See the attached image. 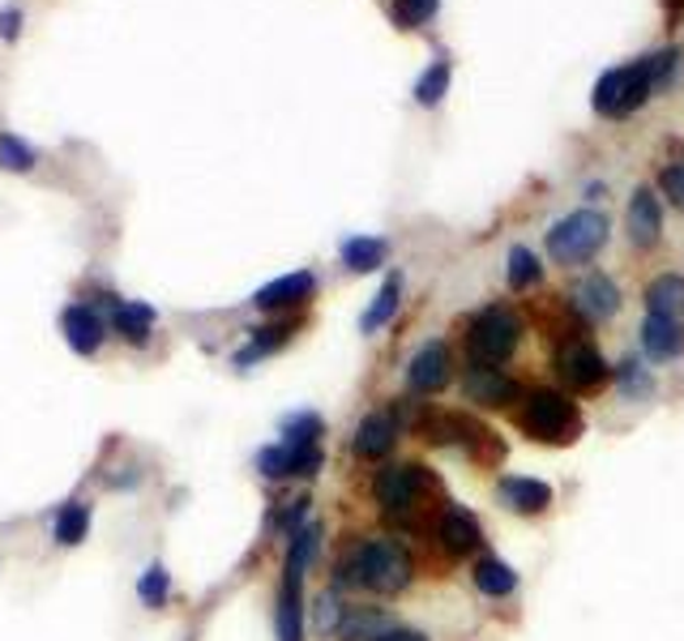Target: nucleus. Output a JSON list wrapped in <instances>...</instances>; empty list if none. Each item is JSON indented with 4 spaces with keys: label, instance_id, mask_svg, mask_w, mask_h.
I'll return each mask as SVG.
<instances>
[{
    "label": "nucleus",
    "instance_id": "9d476101",
    "mask_svg": "<svg viewBox=\"0 0 684 641\" xmlns=\"http://www.w3.org/2000/svg\"><path fill=\"white\" fill-rule=\"evenodd\" d=\"M313 291H317V274H313V270H295V274H283V279L265 283V287L253 295V304H257L261 313H283V308L308 304Z\"/></svg>",
    "mask_w": 684,
    "mask_h": 641
},
{
    "label": "nucleus",
    "instance_id": "4468645a",
    "mask_svg": "<svg viewBox=\"0 0 684 641\" xmlns=\"http://www.w3.org/2000/svg\"><path fill=\"white\" fill-rule=\"evenodd\" d=\"M61 329H65V343L69 351L77 355H95L103 347V320L91 304H69L61 313Z\"/></svg>",
    "mask_w": 684,
    "mask_h": 641
},
{
    "label": "nucleus",
    "instance_id": "a878e982",
    "mask_svg": "<svg viewBox=\"0 0 684 641\" xmlns=\"http://www.w3.org/2000/svg\"><path fill=\"white\" fill-rule=\"evenodd\" d=\"M292 334H295V325H265V329H253V343H249L244 351H235V368H249V364L261 359V355L278 351Z\"/></svg>",
    "mask_w": 684,
    "mask_h": 641
},
{
    "label": "nucleus",
    "instance_id": "f257e3e1",
    "mask_svg": "<svg viewBox=\"0 0 684 641\" xmlns=\"http://www.w3.org/2000/svg\"><path fill=\"white\" fill-rule=\"evenodd\" d=\"M411 556L398 539H364L338 560V586H359L372 595H398L411 586Z\"/></svg>",
    "mask_w": 684,
    "mask_h": 641
},
{
    "label": "nucleus",
    "instance_id": "72a5a7b5",
    "mask_svg": "<svg viewBox=\"0 0 684 641\" xmlns=\"http://www.w3.org/2000/svg\"><path fill=\"white\" fill-rule=\"evenodd\" d=\"M432 13H436V0H398V4H393L398 27H420Z\"/></svg>",
    "mask_w": 684,
    "mask_h": 641
},
{
    "label": "nucleus",
    "instance_id": "6e6552de",
    "mask_svg": "<svg viewBox=\"0 0 684 641\" xmlns=\"http://www.w3.org/2000/svg\"><path fill=\"white\" fill-rule=\"evenodd\" d=\"M257 471L265 480H292V475H317L322 471V445H265L257 453Z\"/></svg>",
    "mask_w": 684,
    "mask_h": 641
},
{
    "label": "nucleus",
    "instance_id": "9b49d317",
    "mask_svg": "<svg viewBox=\"0 0 684 641\" xmlns=\"http://www.w3.org/2000/svg\"><path fill=\"white\" fill-rule=\"evenodd\" d=\"M450 377H454V359H450V347H445V343H428V347H420V355L411 359V372H407L411 389H420V393L445 389Z\"/></svg>",
    "mask_w": 684,
    "mask_h": 641
},
{
    "label": "nucleus",
    "instance_id": "2eb2a0df",
    "mask_svg": "<svg viewBox=\"0 0 684 641\" xmlns=\"http://www.w3.org/2000/svg\"><path fill=\"white\" fill-rule=\"evenodd\" d=\"M642 351L651 355L654 364H667V359L684 355V320L646 313V320H642Z\"/></svg>",
    "mask_w": 684,
    "mask_h": 641
},
{
    "label": "nucleus",
    "instance_id": "7ed1b4c3",
    "mask_svg": "<svg viewBox=\"0 0 684 641\" xmlns=\"http://www.w3.org/2000/svg\"><path fill=\"white\" fill-rule=\"evenodd\" d=\"M518 343H522V320L514 317L509 308L492 304V308H484L480 317L471 320V329H466L471 368H496V364H505L509 355L518 351Z\"/></svg>",
    "mask_w": 684,
    "mask_h": 641
},
{
    "label": "nucleus",
    "instance_id": "cd10ccee",
    "mask_svg": "<svg viewBox=\"0 0 684 641\" xmlns=\"http://www.w3.org/2000/svg\"><path fill=\"white\" fill-rule=\"evenodd\" d=\"M544 279V265H539V256L530 253V249H509V287L514 291H526L535 287Z\"/></svg>",
    "mask_w": 684,
    "mask_h": 641
},
{
    "label": "nucleus",
    "instance_id": "5701e85b",
    "mask_svg": "<svg viewBox=\"0 0 684 641\" xmlns=\"http://www.w3.org/2000/svg\"><path fill=\"white\" fill-rule=\"evenodd\" d=\"M52 535H56V544L61 547H77L86 535H91V505L86 501H69L61 505L56 513V526H52Z\"/></svg>",
    "mask_w": 684,
    "mask_h": 641
},
{
    "label": "nucleus",
    "instance_id": "f03ea898",
    "mask_svg": "<svg viewBox=\"0 0 684 641\" xmlns=\"http://www.w3.org/2000/svg\"><path fill=\"white\" fill-rule=\"evenodd\" d=\"M518 428L530 441H544V445H573L582 437V416H578V407L565 393H556V389H530L522 398Z\"/></svg>",
    "mask_w": 684,
    "mask_h": 641
},
{
    "label": "nucleus",
    "instance_id": "1a4fd4ad",
    "mask_svg": "<svg viewBox=\"0 0 684 641\" xmlns=\"http://www.w3.org/2000/svg\"><path fill=\"white\" fill-rule=\"evenodd\" d=\"M569 300H573V308L582 313V317L590 320V325H599V320H612L620 308V291L617 283L608 279V274H582L578 283H573V291H569Z\"/></svg>",
    "mask_w": 684,
    "mask_h": 641
},
{
    "label": "nucleus",
    "instance_id": "58836bf2",
    "mask_svg": "<svg viewBox=\"0 0 684 641\" xmlns=\"http://www.w3.org/2000/svg\"><path fill=\"white\" fill-rule=\"evenodd\" d=\"M667 9H672V18H681V13H684V0H667Z\"/></svg>",
    "mask_w": 684,
    "mask_h": 641
},
{
    "label": "nucleus",
    "instance_id": "f8f14e48",
    "mask_svg": "<svg viewBox=\"0 0 684 641\" xmlns=\"http://www.w3.org/2000/svg\"><path fill=\"white\" fill-rule=\"evenodd\" d=\"M436 539L441 547L450 551V556H471L475 547H480V517L471 509H462V505H450V509L441 513V522H436Z\"/></svg>",
    "mask_w": 684,
    "mask_h": 641
},
{
    "label": "nucleus",
    "instance_id": "0eeeda50",
    "mask_svg": "<svg viewBox=\"0 0 684 641\" xmlns=\"http://www.w3.org/2000/svg\"><path fill=\"white\" fill-rule=\"evenodd\" d=\"M556 377L569 385V389H599L608 381V359L590 347L587 338H565L553 355Z\"/></svg>",
    "mask_w": 684,
    "mask_h": 641
},
{
    "label": "nucleus",
    "instance_id": "bb28decb",
    "mask_svg": "<svg viewBox=\"0 0 684 641\" xmlns=\"http://www.w3.org/2000/svg\"><path fill=\"white\" fill-rule=\"evenodd\" d=\"M39 162V150L31 141H22L18 133H0V167L4 171H31Z\"/></svg>",
    "mask_w": 684,
    "mask_h": 641
},
{
    "label": "nucleus",
    "instance_id": "39448f33",
    "mask_svg": "<svg viewBox=\"0 0 684 641\" xmlns=\"http://www.w3.org/2000/svg\"><path fill=\"white\" fill-rule=\"evenodd\" d=\"M608 244V219L599 210H573L548 231V253L556 265H582Z\"/></svg>",
    "mask_w": 684,
    "mask_h": 641
},
{
    "label": "nucleus",
    "instance_id": "6ab92c4d",
    "mask_svg": "<svg viewBox=\"0 0 684 641\" xmlns=\"http://www.w3.org/2000/svg\"><path fill=\"white\" fill-rule=\"evenodd\" d=\"M390 629V616L381 608H347L343 624H338V641H377Z\"/></svg>",
    "mask_w": 684,
    "mask_h": 641
},
{
    "label": "nucleus",
    "instance_id": "2f4dec72",
    "mask_svg": "<svg viewBox=\"0 0 684 641\" xmlns=\"http://www.w3.org/2000/svg\"><path fill=\"white\" fill-rule=\"evenodd\" d=\"M167 590H171V574H167L164 565H150L146 574L137 577V599H141L146 608H164Z\"/></svg>",
    "mask_w": 684,
    "mask_h": 641
},
{
    "label": "nucleus",
    "instance_id": "4c0bfd02",
    "mask_svg": "<svg viewBox=\"0 0 684 641\" xmlns=\"http://www.w3.org/2000/svg\"><path fill=\"white\" fill-rule=\"evenodd\" d=\"M377 641H428L424 633H415V629H390V633H381Z\"/></svg>",
    "mask_w": 684,
    "mask_h": 641
},
{
    "label": "nucleus",
    "instance_id": "423d86ee",
    "mask_svg": "<svg viewBox=\"0 0 684 641\" xmlns=\"http://www.w3.org/2000/svg\"><path fill=\"white\" fill-rule=\"evenodd\" d=\"M432 487H436V475L428 466H386L372 480V496L386 513H407Z\"/></svg>",
    "mask_w": 684,
    "mask_h": 641
},
{
    "label": "nucleus",
    "instance_id": "a211bd4d",
    "mask_svg": "<svg viewBox=\"0 0 684 641\" xmlns=\"http://www.w3.org/2000/svg\"><path fill=\"white\" fill-rule=\"evenodd\" d=\"M466 398L480 402V407H505V402L518 398V385L496 368H471L466 372Z\"/></svg>",
    "mask_w": 684,
    "mask_h": 641
},
{
    "label": "nucleus",
    "instance_id": "7c9ffc66",
    "mask_svg": "<svg viewBox=\"0 0 684 641\" xmlns=\"http://www.w3.org/2000/svg\"><path fill=\"white\" fill-rule=\"evenodd\" d=\"M450 91V64L436 61L428 73H420V82H415V103H424V107H436L441 98Z\"/></svg>",
    "mask_w": 684,
    "mask_h": 641
},
{
    "label": "nucleus",
    "instance_id": "ddd939ff",
    "mask_svg": "<svg viewBox=\"0 0 684 641\" xmlns=\"http://www.w3.org/2000/svg\"><path fill=\"white\" fill-rule=\"evenodd\" d=\"M393 441H398V416H393V411H372V416H364V423L356 428L351 449H356V458L377 462V458L390 453Z\"/></svg>",
    "mask_w": 684,
    "mask_h": 641
},
{
    "label": "nucleus",
    "instance_id": "f704fd0d",
    "mask_svg": "<svg viewBox=\"0 0 684 641\" xmlns=\"http://www.w3.org/2000/svg\"><path fill=\"white\" fill-rule=\"evenodd\" d=\"M646 64H651V82H654V91H663V86L672 82L676 64H681V48H667V52H659V56H646Z\"/></svg>",
    "mask_w": 684,
    "mask_h": 641
},
{
    "label": "nucleus",
    "instance_id": "c756f323",
    "mask_svg": "<svg viewBox=\"0 0 684 641\" xmlns=\"http://www.w3.org/2000/svg\"><path fill=\"white\" fill-rule=\"evenodd\" d=\"M322 416L317 411H295V416L283 419V441H292V445H317V437H322Z\"/></svg>",
    "mask_w": 684,
    "mask_h": 641
},
{
    "label": "nucleus",
    "instance_id": "f3484780",
    "mask_svg": "<svg viewBox=\"0 0 684 641\" xmlns=\"http://www.w3.org/2000/svg\"><path fill=\"white\" fill-rule=\"evenodd\" d=\"M496 496H501V505L514 513H526V517H535V513H544L553 505V487L539 480H522V475H509V480H501L496 487Z\"/></svg>",
    "mask_w": 684,
    "mask_h": 641
},
{
    "label": "nucleus",
    "instance_id": "393cba45",
    "mask_svg": "<svg viewBox=\"0 0 684 641\" xmlns=\"http://www.w3.org/2000/svg\"><path fill=\"white\" fill-rule=\"evenodd\" d=\"M398 300H402V279L398 274H390L386 283H381V291H377V300H372V308L364 313V320H359V329L364 334H377L386 320L398 313Z\"/></svg>",
    "mask_w": 684,
    "mask_h": 641
},
{
    "label": "nucleus",
    "instance_id": "e433bc0d",
    "mask_svg": "<svg viewBox=\"0 0 684 641\" xmlns=\"http://www.w3.org/2000/svg\"><path fill=\"white\" fill-rule=\"evenodd\" d=\"M18 34H22V9H18V4H4V9H0V39L13 43Z\"/></svg>",
    "mask_w": 684,
    "mask_h": 641
},
{
    "label": "nucleus",
    "instance_id": "412c9836",
    "mask_svg": "<svg viewBox=\"0 0 684 641\" xmlns=\"http://www.w3.org/2000/svg\"><path fill=\"white\" fill-rule=\"evenodd\" d=\"M646 313L654 317H684V279L681 274H659L646 287Z\"/></svg>",
    "mask_w": 684,
    "mask_h": 641
},
{
    "label": "nucleus",
    "instance_id": "473e14b6",
    "mask_svg": "<svg viewBox=\"0 0 684 641\" xmlns=\"http://www.w3.org/2000/svg\"><path fill=\"white\" fill-rule=\"evenodd\" d=\"M347 608H338V590H326L317 595V608H313V620H317V633L326 638H338V624H343Z\"/></svg>",
    "mask_w": 684,
    "mask_h": 641
},
{
    "label": "nucleus",
    "instance_id": "c9c22d12",
    "mask_svg": "<svg viewBox=\"0 0 684 641\" xmlns=\"http://www.w3.org/2000/svg\"><path fill=\"white\" fill-rule=\"evenodd\" d=\"M659 189H663V197H672L676 210H684V162H672V167L659 171Z\"/></svg>",
    "mask_w": 684,
    "mask_h": 641
},
{
    "label": "nucleus",
    "instance_id": "b1692460",
    "mask_svg": "<svg viewBox=\"0 0 684 641\" xmlns=\"http://www.w3.org/2000/svg\"><path fill=\"white\" fill-rule=\"evenodd\" d=\"M386 253H390L386 240H377V235H351L343 244V265L356 270V274H368V270H377L386 261Z\"/></svg>",
    "mask_w": 684,
    "mask_h": 641
},
{
    "label": "nucleus",
    "instance_id": "20e7f679",
    "mask_svg": "<svg viewBox=\"0 0 684 641\" xmlns=\"http://www.w3.org/2000/svg\"><path fill=\"white\" fill-rule=\"evenodd\" d=\"M654 95V82H651V64L646 61H633V64H620V69H608L599 82H594V112L608 116V120H624L633 116L646 98Z\"/></svg>",
    "mask_w": 684,
    "mask_h": 641
},
{
    "label": "nucleus",
    "instance_id": "4be33fe9",
    "mask_svg": "<svg viewBox=\"0 0 684 641\" xmlns=\"http://www.w3.org/2000/svg\"><path fill=\"white\" fill-rule=\"evenodd\" d=\"M475 586H480V595H488V599H505V595L518 590V574H514L505 560L484 556V560L475 565Z\"/></svg>",
    "mask_w": 684,
    "mask_h": 641
},
{
    "label": "nucleus",
    "instance_id": "c85d7f7f",
    "mask_svg": "<svg viewBox=\"0 0 684 641\" xmlns=\"http://www.w3.org/2000/svg\"><path fill=\"white\" fill-rule=\"evenodd\" d=\"M617 381H620V393H624V402H642V398H651V372L642 368V359H624L617 368Z\"/></svg>",
    "mask_w": 684,
    "mask_h": 641
},
{
    "label": "nucleus",
    "instance_id": "aec40b11",
    "mask_svg": "<svg viewBox=\"0 0 684 641\" xmlns=\"http://www.w3.org/2000/svg\"><path fill=\"white\" fill-rule=\"evenodd\" d=\"M112 329L125 338V343H146L150 329H155V308L150 304H112Z\"/></svg>",
    "mask_w": 684,
    "mask_h": 641
},
{
    "label": "nucleus",
    "instance_id": "dca6fc26",
    "mask_svg": "<svg viewBox=\"0 0 684 641\" xmlns=\"http://www.w3.org/2000/svg\"><path fill=\"white\" fill-rule=\"evenodd\" d=\"M663 235V210H659V197L651 189H638L629 197V240L638 249H654Z\"/></svg>",
    "mask_w": 684,
    "mask_h": 641
}]
</instances>
